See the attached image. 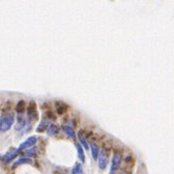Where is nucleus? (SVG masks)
Masks as SVG:
<instances>
[{"instance_id":"f257e3e1","label":"nucleus","mask_w":174,"mask_h":174,"mask_svg":"<svg viewBox=\"0 0 174 174\" xmlns=\"http://www.w3.org/2000/svg\"><path fill=\"white\" fill-rule=\"evenodd\" d=\"M14 123L13 113H4L0 117V132H6L12 127Z\"/></svg>"},{"instance_id":"f03ea898","label":"nucleus","mask_w":174,"mask_h":174,"mask_svg":"<svg viewBox=\"0 0 174 174\" xmlns=\"http://www.w3.org/2000/svg\"><path fill=\"white\" fill-rule=\"evenodd\" d=\"M123 159V154L119 151H115L114 153L113 159H111V165H110V173L114 174L117 172V170L119 168V165H121V162Z\"/></svg>"},{"instance_id":"7ed1b4c3","label":"nucleus","mask_w":174,"mask_h":174,"mask_svg":"<svg viewBox=\"0 0 174 174\" xmlns=\"http://www.w3.org/2000/svg\"><path fill=\"white\" fill-rule=\"evenodd\" d=\"M108 163V152L103 149L102 151H100L99 156H98V167L99 169H105Z\"/></svg>"},{"instance_id":"20e7f679","label":"nucleus","mask_w":174,"mask_h":174,"mask_svg":"<svg viewBox=\"0 0 174 174\" xmlns=\"http://www.w3.org/2000/svg\"><path fill=\"white\" fill-rule=\"evenodd\" d=\"M28 115L30 119H37L38 118V113H37V104L36 102H29L28 106Z\"/></svg>"},{"instance_id":"39448f33","label":"nucleus","mask_w":174,"mask_h":174,"mask_svg":"<svg viewBox=\"0 0 174 174\" xmlns=\"http://www.w3.org/2000/svg\"><path fill=\"white\" fill-rule=\"evenodd\" d=\"M37 143V137H29L28 140H25L24 143H21L20 145L18 147V150H24V149H26V148H30V147H33L34 144Z\"/></svg>"},{"instance_id":"423d86ee","label":"nucleus","mask_w":174,"mask_h":174,"mask_svg":"<svg viewBox=\"0 0 174 174\" xmlns=\"http://www.w3.org/2000/svg\"><path fill=\"white\" fill-rule=\"evenodd\" d=\"M19 153V150H13V151H9V152H7L5 154V156L3 157V161H4V163H9L10 161H12L15 157L18 155Z\"/></svg>"},{"instance_id":"0eeeda50","label":"nucleus","mask_w":174,"mask_h":174,"mask_svg":"<svg viewBox=\"0 0 174 174\" xmlns=\"http://www.w3.org/2000/svg\"><path fill=\"white\" fill-rule=\"evenodd\" d=\"M90 150H91V155H92V158H93V160H97L98 156H99V153H100L99 147L97 146V144H95V143H91Z\"/></svg>"},{"instance_id":"6e6552de","label":"nucleus","mask_w":174,"mask_h":174,"mask_svg":"<svg viewBox=\"0 0 174 174\" xmlns=\"http://www.w3.org/2000/svg\"><path fill=\"white\" fill-rule=\"evenodd\" d=\"M63 131L67 134L68 137H70L71 139H73V140L76 139V133H75V131L73 130V127H69V126H65V127H63Z\"/></svg>"},{"instance_id":"1a4fd4ad","label":"nucleus","mask_w":174,"mask_h":174,"mask_svg":"<svg viewBox=\"0 0 174 174\" xmlns=\"http://www.w3.org/2000/svg\"><path fill=\"white\" fill-rule=\"evenodd\" d=\"M21 164H32V160H30L29 157H22V158H20V159H18V160L12 165V168L17 167V166L21 165Z\"/></svg>"},{"instance_id":"9d476101","label":"nucleus","mask_w":174,"mask_h":174,"mask_svg":"<svg viewBox=\"0 0 174 174\" xmlns=\"http://www.w3.org/2000/svg\"><path fill=\"white\" fill-rule=\"evenodd\" d=\"M76 149H77V154H78L79 160L82 162V163H84V162H85V154H84L82 146H81L80 144H77L76 145Z\"/></svg>"},{"instance_id":"9b49d317","label":"nucleus","mask_w":174,"mask_h":174,"mask_svg":"<svg viewBox=\"0 0 174 174\" xmlns=\"http://www.w3.org/2000/svg\"><path fill=\"white\" fill-rule=\"evenodd\" d=\"M78 139H79V144L83 147L85 150H89V145H88L87 140L85 139V137L82 135V133H80L78 135Z\"/></svg>"},{"instance_id":"f8f14e48","label":"nucleus","mask_w":174,"mask_h":174,"mask_svg":"<svg viewBox=\"0 0 174 174\" xmlns=\"http://www.w3.org/2000/svg\"><path fill=\"white\" fill-rule=\"evenodd\" d=\"M25 125H26V121L21 117V114H20L18 117L17 123H16V126H15V129H16L17 131H19V130H21V129H24V127H25Z\"/></svg>"},{"instance_id":"ddd939ff","label":"nucleus","mask_w":174,"mask_h":174,"mask_svg":"<svg viewBox=\"0 0 174 174\" xmlns=\"http://www.w3.org/2000/svg\"><path fill=\"white\" fill-rule=\"evenodd\" d=\"M47 133L49 136H54V135H57L59 133V127L56 125H50L49 127L47 129Z\"/></svg>"},{"instance_id":"4468645a","label":"nucleus","mask_w":174,"mask_h":174,"mask_svg":"<svg viewBox=\"0 0 174 174\" xmlns=\"http://www.w3.org/2000/svg\"><path fill=\"white\" fill-rule=\"evenodd\" d=\"M15 110H16L19 114H21L25 110V102L24 101V100L18 101V103L16 104V107H15Z\"/></svg>"},{"instance_id":"2eb2a0df","label":"nucleus","mask_w":174,"mask_h":174,"mask_svg":"<svg viewBox=\"0 0 174 174\" xmlns=\"http://www.w3.org/2000/svg\"><path fill=\"white\" fill-rule=\"evenodd\" d=\"M66 105H65L64 103H62V102H57L56 104V109H57V113L59 114H64L65 111H66Z\"/></svg>"},{"instance_id":"dca6fc26","label":"nucleus","mask_w":174,"mask_h":174,"mask_svg":"<svg viewBox=\"0 0 174 174\" xmlns=\"http://www.w3.org/2000/svg\"><path fill=\"white\" fill-rule=\"evenodd\" d=\"M72 174H83V168L81 164L77 163L74 167L72 168Z\"/></svg>"},{"instance_id":"f3484780","label":"nucleus","mask_w":174,"mask_h":174,"mask_svg":"<svg viewBox=\"0 0 174 174\" xmlns=\"http://www.w3.org/2000/svg\"><path fill=\"white\" fill-rule=\"evenodd\" d=\"M26 156L28 157H33L37 155V149L36 148H32V149H29L26 151Z\"/></svg>"},{"instance_id":"a211bd4d","label":"nucleus","mask_w":174,"mask_h":174,"mask_svg":"<svg viewBox=\"0 0 174 174\" xmlns=\"http://www.w3.org/2000/svg\"><path fill=\"white\" fill-rule=\"evenodd\" d=\"M0 161H1V156H0Z\"/></svg>"}]
</instances>
